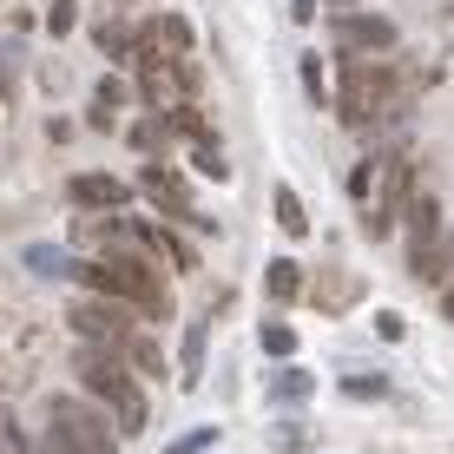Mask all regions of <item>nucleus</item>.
<instances>
[{
    "label": "nucleus",
    "instance_id": "1",
    "mask_svg": "<svg viewBox=\"0 0 454 454\" xmlns=\"http://www.w3.org/2000/svg\"><path fill=\"white\" fill-rule=\"evenodd\" d=\"M402 99H409V86H402L395 67H369V59L342 53V86H336V113L349 132H382V125H395Z\"/></svg>",
    "mask_w": 454,
    "mask_h": 454
},
{
    "label": "nucleus",
    "instance_id": "2",
    "mask_svg": "<svg viewBox=\"0 0 454 454\" xmlns=\"http://www.w3.org/2000/svg\"><path fill=\"white\" fill-rule=\"evenodd\" d=\"M73 369H80L86 395L113 409L119 434H138V428H145V415H152V409H145V388H138L132 363H119L113 349H92V342H80V356H73Z\"/></svg>",
    "mask_w": 454,
    "mask_h": 454
},
{
    "label": "nucleus",
    "instance_id": "3",
    "mask_svg": "<svg viewBox=\"0 0 454 454\" xmlns=\"http://www.w3.org/2000/svg\"><path fill=\"white\" fill-rule=\"evenodd\" d=\"M46 428L67 434L80 454H113L119 448V421H106L92 395H53L46 402Z\"/></svg>",
    "mask_w": 454,
    "mask_h": 454
},
{
    "label": "nucleus",
    "instance_id": "4",
    "mask_svg": "<svg viewBox=\"0 0 454 454\" xmlns=\"http://www.w3.org/2000/svg\"><path fill=\"white\" fill-rule=\"evenodd\" d=\"M132 317H138V309L113 303V296H80V303L67 309V323L92 342V349H125V342L138 336V330H132Z\"/></svg>",
    "mask_w": 454,
    "mask_h": 454
},
{
    "label": "nucleus",
    "instance_id": "5",
    "mask_svg": "<svg viewBox=\"0 0 454 454\" xmlns=\"http://www.w3.org/2000/svg\"><path fill=\"white\" fill-rule=\"evenodd\" d=\"M138 53H159V59H192V53H198L192 20H184V13H152V20H138Z\"/></svg>",
    "mask_w": 454,
    "mask_h": 454
},
{
    "label": "nucleus",
    "instance_id": "6",
    "mask_svg": "<svg viewBox=\"0 0 454 454\" xmlns=\"http://www.w3.org/2000/svg\"><path fill=\"white\" fill-rule=\"evenodd\" d=\"M145 198L165 217H178V224H198V205H192V192L178 184V171H171V165H145Z\"/></svg>",
    "mask_w": 454,
    "mask_h": 454
},
{
    "label": "nucleus",
    "instance_id": "7",
    "mask_svg": "<svg viewBox=\"0 0 454 454\" xmlns=\"http://www.w3.org/2000/svg\"><path fill=\"white\" fill-rule=\"evenodd\" d=\"M409 270H415V284H454V231L409 244Z\"/></svg>",
    "mask_w": 454,
    "mask_h": 454
},
{
    "label": "nucleus",
    "instance_id": "8",
    "mask_svg": "<svg viewBox=\"0 0 454 454\" xmlns=\"http://www.w3.org/2000/svg\"><path fill=\"white\" fill-rule=\"evenodd\" d=\"M125 198H132V184L113 178V171H80V178H73V205L80 211H119Z\"/></svg>",
    "mask_w": 454,
    "mask_h": 454
},
{
    "label": "nucleus",
    "instance_id": "9",
    "mask_svg": "<svg viewBox=\"0 0 454 454\" xmlns=\"http://www.w3.org/2000/svg\"><path fill=\"white\" fill-rule=\"evenodd\" d=\"M395 46V27L375 20V13H356V20H342V53H388Z\"/></svg>",
    "mask_w": 454,
    "mask_h": 454
},
{
    "label": "nucleus",
    "instance_id": "10",
    "mask_svg": "<svg viewBox=\"0 0 454 454\" xmlns=\"http://www.w3.org/2000/svg\"><path fill=\"white\" fill-rule=\"evenodd\" d=\"M125 138H132V152L145 165H159L165 159V138H171V119L165 113H145V119H132V132H125Z\"/></svg>",
    "mask_w": 454,
    "mask_h": 454
},
{
    "label": "nucleus",
    "instance_id": "11",
    "mask_svg": "<svg viewBox=\"0 0 454 454\" xmlns=\"http://www.w3.org/2000/svg\"><path fill=\"white\" fill-rule=\"evenodd\" d=\"M138 238H145V250H152V257H165L171 263V270H192V244H184V238H171V231L165 224H138Z\"/></svg>",
    "mask_w": 454,
    "mask_h": 454
},
{
    "label": "nucleus",
    "instance_id": "12",
    "mask_svg": "<svg viewBox=\"0 0 454 454\" xmlns=\"http://www.w3.org/2000/svg\"><path fill=\"white\" fill-rule=\"evenodd\" d=\"M27 270L34 277H80L86 284V263H73L67 250H53V244H27Z\"/></svg>",
    "mask_w": 454,
    "mask_h": 454
},
{
    "label": "nucleus",
    "instance_id": "13",
    "mask_svg": "<svg viewBox=\"0 0 454 454\" xmlns=\"http://www.w3.org/2000/svg\"><path fill=\"white\" fill-rule=\"evenodd\" d=\"M309 388H317V375H309V369H277L270 375V402H277V409H303Z\"/></svg>",
    "mask_w": 454,
    "mask_h": 454
},
{
    "label": "nucleus",
    "instance_id": "14",
    "mask_svg": "<svg viewBox=\"0 0 454 454\" xmlns=\"http://www.w3.org/2000/svg\"><path fill=\"white\" fill-rule=\"evenodd\" d=\"M263 290H270L277 303H296V296H303V270H296L290 257H277L270 270H263Z\"/></svg>",
    "mask_w": 454,
    "mask_h": 454
},
{
    "label": "nucleus",
    "instance_id": "15",
    "mask_svg": "<svg viewBox=\"0 0 454 454\" xmlns=\"http://www.w3.org/2000/svg\"><path fill=\"white\" fill-rule=\"evenodd\" d=\"M409 244H428V238H442V211H434V198H409Z\"/></svg>",
    "mask_w": 454,
    "mask_h": 454
},
{
    "label": "nucleus",
    "instance_id": "16",
    "mask_svg": "<svg viewBox=\"0 0 454 454\" xmlns=\"http://www.w3.org/2000/svg\"><path fill=\"white\" fill-rule=\"evenodd\" d=\"M342 395H349V402H382V395H388V375H375V369H349V375H342Z\"/></svg>",
    "mask_w": 454,
    "mask_h": 454
},
{
    "label": "nucleus",
    "instance_id": "17",
    "mask_svg": "<svg viewBox=\"0 0 454 454\" xmlns=\"http://www.w3.org/2000/svg\"><path fill=\"white\" fill-rule=\"evenodd\" d=\"M356 290H363V284H349L342 270H323V277H317V290H309V296H317L323 309H342V303H349Z\"/></svg>",
    "mask_w": 454,
    "mask_h": 454
},
{
    "label": "nucleus",
    "instance_id": "18",
    "mask_svg": "<svg viewBox=\"0 0 454 454\" xmlns=\"http://www.w3.org/2000/svg\"><path fill=\"white\" fill-rule=\"evenodd\" d=\"M125 363H132V375H165V356H159V342H152V336L125 342Z\"/></svg>",
    "mask_w": 454,
    "mask_h": 454
},
{
    "label": "nucleus",
    "instance_id": "19",
    "mask_svg": "<svg viewBox=\"0 0 454 454\" xmlns=\"http://www.w3.org/2000/svg\"><path fill=\"white\" fill-rule=\"evenodd\" d=\"M277 224H284V238H303V231H309V217H303V198H296L290 184L277 192Z\"/></svg>",
    "mask_w": 454,
    "mask_h": 454
},
{
    "label": "nucleus",
    "instance_id": "20",
    "mask_svg": "<svg viewBox=\"0 0 454 454\" xmlns=\"http://www.w3.org/2000/svg\"><path fill=\"white\" fill-rule=\"evenodd\" d=\"M257 336H263V349H270V356H277V363H284V356H296V330H290V323H284V317H270V323H263V330H257Z\"/></svg>",
    "mask_w": 454,
    "mask_h": 454
},
{
    "label": "nucleus",
    "instance_id": "21",
    "mask_svg": "<svg viewBox=\"0 0 454 454\" xmlns=\"http://www.w3.org/2000/svg\"><path fill=\"white\" fill-rule=\"evenodd\" d=\"M73 27H80V0H53V7H46V34L67 40Z\"/></svg>",
    "mask_w": 454,
    "mask_h": 454
},
{
    "label": "nucleus",
    "instance_id": "22",
    "mask_svg": "<svg viewBox=\"0 0 454 454\" xmlns=\"http://www.w3.org/2000/svg\"><path fill=\"white\" fill-rule=\"evenodd\" d=\"M217 442H224L217 428H184L178 442H165V454H205V448H217Z\"/></svg>",
    "mask_w": 454,
    "mask_h": 454
},
{
    "label": "nucleus",
    "instance_id": "23",
    "mask_svg": "<svg viewBox=\"0 0 454 454\" xmlns=\"http://www.w3.org/2000/svg\"><path fill=\"white\" fill-rule=\"evenodd\" d=\"M198 171H205V178H231V165H224V152H217V138H205V145H198Z\"/></svg>",
    "mask_w": 454,
    "mask_h": 454
},
{
    "label": "nucleus",
    "instance_id": "24",
    "mask_svg": "<svg viewBox=\"0 0 454 454\" xmlns=\"http://www.w3.org/2000/svg\"><path fill=\"white\" fill-rule=\"evenodd\" d=\"M198 369H205V336H184V375H192V382H198Z\"/></svg>",
    "mask_w": 454,
    "mask_h": 454
},
{
    "label": "nucleus",
    "instance_id": "25",
    "mask_svg": "<svg viewBox=\"0 0 454 454\" xmlns=\"http://www.w3.org/2000/svg\"><path fill=\"white\" fill-rule=\"evenodd\" d=\"M0 442H7V454H34V442H27V428L7 415V428H0Z\"/></svg>",
    "mask_w": 454,
    "mask_h": 454
},
{
    "label": "nucleus",
    "instance_id": "26",
    "mask_svg": "<svg viewBox=\"0 0 454 454\" xmlns=\"http://www.w3.org/2000/svg\"><path fill=\"white\" fill-rule=\"evenodd\" d=\"M99 106H106V113H119V106H125V80H99Z\"/></svg>",
    "mask_w": 454,
    "mask_h": 454
},
{
    "label": "nucleus",
    "instance_id": "27",
    "mask_svg": "<svg viewBox=\"0 0 454 454\" xmlns=\"http://www.w3.org/2000/svg\"><path fill=\"white\" fill-rule=\"evenodd\" d=\"M375 336H382V342H402V317H395V309H382V317H375Z\"/></svg>",
    "mask_w": 454,
    "mask_h": 454
},
{
    "label": "nucleus",
    "instance_id": "28",
    "mask_svg": "<svg viewBox=\"0 0 454 454\" xmlns=\"http://www.w3.org/2000/svg\"><path fill=\"white\" fill-rule=\"evenodd\" d=\"M296 73H303V86L323 99V59H309V53H303V67H296Z\"/></svg>",
    "mask_w": 454,
    "mask_h": 454
},
{
    "label": "nucleus",
    "instance_id": "29",
    "mask_svg": "<svg viewBox=\"0 0 454 454\" xmlns=\"http://www.w3.org/2000/svg\"><path fill=\"white\" fill-rule=\"evenodd\" d=\"M40 454H80V448H73L67 434H53V428H46V442H40Z\"/></svg>",
    "mask_w": 454,
    "mask_h": 454
},
{
    "label": "nucleus",
    "instance_id": "30",
    "mask_svg": "<svg viewBox=\"0 0 454 454\" xmlns=\"http://www.w3.org/2000/svg\"><path fill=\"white\" fill-rule=\"evenodd\" d=\"M290 13H296V20H309V13H317V0H290Z\"/></svg>",
    "mask_w": 454,
    "mask_h": 454
},
{
    "label": "nucleus",
    "instance_id": "31",
    "mask_svg": "<svg viewBox=\"0 0 454 454\" xmlns=\"http://www.w3.org/2000/svg\"><path fill=\"white\" fill-rule=\"evenodd\" d=\"M442 317H448V323H454V284H448V290H442Z\"/></svg>",
    "mask_w": 454,
    "mask_h": 454
},
{
    "label": "nucleus",
    "instance_id": "32",
    "mask_svg": "<svg viewBox=\"0 0 454 454\" xmlns=\"http://www.w3.org/2000/svg\"><path fill=\"white\" fill-rule=\"evenodd\" d=\"M336 7H356V0H336Z\"/></svg>",
    "mask_w": 454,
    "mask_h": 454
}]
</instances>
